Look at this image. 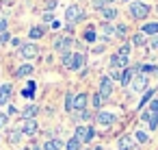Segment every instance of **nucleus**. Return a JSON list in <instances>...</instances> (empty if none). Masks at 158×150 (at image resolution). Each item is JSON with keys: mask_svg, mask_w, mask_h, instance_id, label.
Here are the masks:
<instances>
[{"mask_svg": "<svg viewBox=\"0 0 158 150\" xmlns=\"http://www.w3.org/2000/svg\"><path fill=\"white\" fill-rule=\"evenodd\" d=\"M147 13H149V7L147 5H143V2H132L130 5V15L134 20H145Z\"/></svg>", "mask_w": 158, "mask_h": 150, "instance_id": "nucleus-1", "label": "nucleus"}, {"mask_svg": "<svg viewBox=\"0 0 158 150\" xmlns=\"http://www.w3.org/2000/svg\"><path fill=\"white\" fill-rule=\"evenodd\" d=\"M93 133H95V130H93L91 126H78V128H76V135H74V137H76V139H78L80 143H89V141L93 139Z\"/></svg>", "mask_w": 158, "mask_h": 150, "instance_id": "nucleus-2", "label": "nucleus"}, {"mask_svg": "<svg viewBox=\"0 0 158 150\" xmlns=\"http://www.w3.org/2000/svg\"><path fill=\"white\" fill-rule=\"evenodd\" d=\"M65 20H67V24H72V26H74V22L82 20V11H80V7H76V5L67 7V11H65Z\"/></svg>", "mask_w": 158, "mask_h": 150, "instance_id": "nucleus-3", "label": "nucleus"}, {"mask_svg": "<svg viewBox=\"0 0 158 150\" xmlns=\"http://www.w3.org/2000/svg\"><path fill=\"white\" fill-rule=\"evenodd\" d=\"M104 100L113 94V78L110 76H102V81H100V91H98Z\"/></svg>", "mask_w": 158, "mask_h": 150, "instance_id": "nucleus-4", "label": "nucleus"}, {"mask_svg": "<svg viewBox=\"0 0 158 150\" xmlns=\"http://www.w3.org/2000/svg\"><path fill=\"white\" fill-rule=\"evenodd\" d=\"M115 120H117V117H115L113 113H108V111H98V113H95V122H98L100 126H113Z\"/></svg>", "mask_w": 158, "mask_h": 150, "instance_id": "nucleus-5", "label": "nucleus"}, {"mask_svg": "<svg viewBox=\"0 0 158 150\" xmlns=\"http://www.w3.org/2000/svg\"><path fill=\"white\" fill-rule=\"evenodd\" d=\"M24 135H28V137H35L37 135V130H39V126H37V120H24V124H22V128H20Z\"/></svg>", "mask_w": 158, "mask_h": 150, "instance_id": "nucleus-6", "label": "nucleus"}, {"mask_svg": "<svg viewBox=\"0 0 158 150\" xmlns=\"http://www.w3.org/2000/svg\"><path fill=\"white\" fill-rule=\"evenodd\" d=\"M72 46H74V39H72V37H63V39H56V44H54V48H56L59 52H63V55H67Z\"/></svg>", "mask_w": 158, "mask_h": 150, "instance_id": "nucleus-7", "label": "nucleus"}, {"mask_svg": "<svg viewBox=\"0 0 158 150\" xmlns=\"http://www.w3.org/2000/svg\"><path fill=\"white\" fill-rule=\"evenodd\" d=\"M20 52H22V57H24V59H35V57L39 55V50H37V46H35V44H22Z\"/></svg>", "mask_w": 158, "mask_h": 150, "instance_id": "nucleus-8", "label": "nucleus"}, {"mask_svg": "<svg viewBox=\"0 0 158 150\" xmlns=\"http://www.w3.org/2000/svg\"><path fill=\"white\" fill-rule=\"evenodd\" d=\"M139 70H141V65H136V68H126V70L121 72L119 83H121V85H130V81H132V76H134V72H139Z\"/></svg>", "mask_w": 158, "mask_h": 150, "instance_id": "nucleus-9", "label": "nucleus"}, {"mask_svg": "<svg viewBox=\"0 0 158 150\" xmlns=\"http://www.w3.org/2000/svg\"><path fill=\"white\" fill-rule=\"evenodd\" d=\"M147 87V76L145 74H139V76H134V81H132V91H143Z\"/></svg>", "mask_w": 158, "mask_h": 150, "instance_id": "nucleus-10", "label": "nucleus"}, {"mask_svg": "<svg viewBox=\"0 0 158 150\" xmlns=\"http://www.w3.org/2000/svg\"><path fill=\"white\" fill-rule=\"evenodd\" d=\"M87 102H89V96H87V94L74 96V111H85V109H87Z\"/></svg>", "mask_w": 158, "mask_h": 150, "instance_id": "nucleus-11", "label": "nucleus"}, {"mask_svg": "<svg viewBox=\"0 0 158 150\" xmlns=\"http://www.w3.org/2000/svg\"><path fill=\"white\" fill-rule=\"evenodd\" d=\"M37 113H39V107H37V104H28V107L22 109V117H24V120H35Z\"/></svg>", "mask_w": 158, "mask_h": 150, "instance_id": "nucleus-12", "label": "nucleus"}, {"mask_svg": "<svg viewBox=\"0 0 158 150\" xmlns=\"http://www.w3.org/2000/svg\"><path fill=\"white\" fill-rule=\"evenodd\" d=\"M22 135H24V133H22L20 128H11V130H9V135H7V139H9V143H11V146H18V143L22 141Z\"/></svg>", "mask_w": 158, "mask_h": 150, "instance_id": "nucleus-13", "label": "nucleus"}, {"mask_svg": "<svg viewBox=\"0 0 158 150\" xmlns=\"http://www.w3.org/2000/svg\"><path fill=\"white\" fill-rule=\"evenodd\" d=\"M82 65H85V55L82 52L72 55V68L69 70H82Z\"/></svg>", "mask_w": 158, "mask_h": 150, "instance_id": "nucleus-14", "label": "nucleus"}, {"mask_svg": "<svg viewBox=\"0 0 158 150\" xmlns=\"http://www.w3.org/2000/svg\"><path fill=\"white\" fill-rule=\"evenodd\" d=\"M110 65H113V68H126V65H128V57L113 55V57H110Z\"/></svg>", "mask_w": 158, "mask_h": 150, "instance_id": "nucleus-15", "label": "nucleus"}, {"mask_svg": "<svg viewBox=\"0 0 158 150\" xmlns=\"http://www.w3.org/2000/svg\"><path fill=\"white\" fill-rule=\"evenodd\" d=\"M33 72H35V68H33L31 63H26V65H20L15 74H18V78H26V76H31Z\"/></svg>", "mask_w": 158, "mask_h": 150, "instance_id": "nucleus-16", "label": "nucleus"}, {"mask_svg": "<svg viewBox=\"0 0 158 150\" xmlns=\"http://www.w3.org/2000/svg\"><path fill=\"white\" fill-rule=\"evenodd\" d=\"M11 96V85H0V104H7Z\"/></svg>", "mask_w": 158, "mask_h": 150, "instance_id": "nucleus-17", "label": "nucleus"}, {"mask_svg": "<svg viewBox=\"0 0 158 150\" xmlns=\"http://www.w3.org/2000/svg\"><path fill=\"white\" fill-rule=\"evenodd\" d=\"M100 13H102L104 20H115L117 18V9H113V7H102Z\"/></svg>", "mask_w": 158, "mask_h": 150, "instance_id": "nucleus-18", "label": "nucleus"}, {"mask_svg": "<svg viewBox=\"0 0 158 150\" xmlns=\"http://www.w3.org/2000/svg\"><path fill=\"white\" fill-rule=\"evenodd\" d=\"M141 31H143V35H158V22H147Z\"/></svg>", "mask_w": 158, "mask_h": 150, "instance_id": "nucleus-19", "label": "nucleus"}, {"mask_svg": "<svg viewBox=\"0 0 158 150\" xmlns=\"http://www.w3.org/2000/svg\"><path fill=\"white\" fill-rule=\"evenodd\" d=\"M63 146H61V141L56 139V137H52V139H48L46 143H44V150H61Z\"/></svg>", "mask_w": 158, "mask_h": 150, "instance_id": "nucleus-20", "label": "nucleus"}, {"mask_svg": "<svg viewBox=\"0 0 158 150\" xmlns=\"http://www.w3.org/2000/svg\"><path fill=\"white\" fill-rule=\"evenodd\" d=\"M44 26H33L31 31H28V35H31V39H39V37H44Z\"/></svg>", "mask_w": 158, "mask_h": 150, "instance_id": "nucleus-21", "label": "nucleus"}, {"mask_svg": "<svg viewBox=\"0 0 158 150\" xmlns=\"http://www.w3.org/2000/svg\"><path fill=\"white\" fill-rule=\"evenodd\" d=\"M80 146H82V143H80L76 137H72V139L65 143V150H80Z\"/></svg>", "mask_w": 158, "mask_h": 150, "instance_id": "nucleus-22", "label": "nucleus"}, {"mask_svg": "<svg viewBox=\"0 0 158 150\" xmlns=\"http://www.w3.org/2000/svg\"><path fill=\"white\" fill-rule=\"evenodd\" d=\"M119 150H132V139L130 137H121L119 139Z\"/></svg>", "mask_w": 158, "mask_h": 150, "instance_id": "nucleus-23", "label": "nucleus"}, {"mask_svg": "<svg viewBox=\"0 0 158 150\" xmlns=\"http://www.w3.org/2000/svg\"><path fill=\"white\" fill-rule=\"evenodd\" d=\"M147 122H149V130H156L158 128V113H152Z\"/></svg>", "mask_w": 158, "mask_h": 150, "instance_id": "nucleus-24", "label": "nucleus"}, {"mask_svg": "<svg viewBox=\"0 0 158 150\" xmlns=\"http://www.w3.org/2000/svg\"><path fill=\"white\" fill-rule=\"evenodd\" d=\"M85 42H95V31H93V26H89V29L85 31Z\"/></svg>", "mask_w": 158, "mask_h": 150, "instance_id": "nucleus-25", "label": "nucleus"}, {"mask_svg": "<svg viewBox=\"0 0 158 150\" xmlns=\"http://www.w3.org/2000/svg\"><path fill=\"white\" fill-rule=\"evenodd\" d=\"M132 44H134V46H143V44H145V35H143V33H136V35L132 37Z\"/></svg>", "mask_w": 158, "mask_h": 150, "instance_id": "nucleus-26", "label": "nucleus"}, {"mask_svg": "<svg viewBox=\"0 0 158 150\" xmlns=\"http://www.w3.org/2000/svg\"><path fill=\"white\" fill-rule=\"evenodd\" d=\"M152 96H154V89H147V91L143 94V98H141V102H139V107H143L145 102H149V100H152Z\"/></svg>", "mask_w": 158, "mask_h": 150, "instance_id": "nucleus-27", "label": "nucleus"}, {"mask_svg": "<svg viewBox=\"0 0 158 150\" xmlns=\"http://www.w3.org/2000/svg\"><path fill=\"white\" fill-rule=\"evenodd\" d=\"M65 109L67 111H74V94H67L65 96Z\"/></svg>", "mask_w": 158, "mask_h": 150, "instance_id": "nucleus-28", "label": "nucleus"}, {"mask_svg": "<svg viewBox=\"0 0 158 150\" xmlns=\"http://www.w3.org/2000/svg\"><path fill=\"white\" fill-rule=\"evenodd\" d=\"M128 33V26L126 24H119V26H115V35H119V37H123Z\"/></svg>", "mask_w": 158, "mask_h": 150, "instance_id": "nucleus-29", "label": "nucleus"}, {"mask_svg": "<svg viewBox=\"0 0 158 150\" xmlns=\"http://www.w3.org/2000/svg\"><path fill=\"white\" fill-rule=\"evenodd\" d=\"M134 137H136V141H139V143H147V135H145L143 130H136V135H134Z\"/></svg>", "mask_w": 158, "mask_h": 150, "instance_id": "nucleus-30", "label": "nucleus"}, {"mask_svg": "<svg viewBox=\"0 0 158 150\" xmlns=\"http://www.w3.org/2000/svg\"><path fill=\"white\" fill-rule=\"evenodd\" d=\"M149 113H158V100L156 98L149 100Z\"/></svg>", "mask_w": 158, "mask_h": 150, "instance_id": "nucleus-31", "label": "nucleus"}, {"mask_svg": "<svg viewBox=\"0 0 158 150\" xmlns=\"http://www.w3.org/2000/svg\"><path fill=\"white\" fill-rule=\"evenodd\" d=\"M63 65H65L67 70L72 68V55H69V52H67V55H63Z\"/></svg>", "mask_w": 158, "mask_h": 150, "instance_id": "nucleus-32", "label": "nucleus"}, {"mask_svg": "<svg viewBox=\"0 0 158 150\" xmlns=\"http://www.w3.org/2000/svg\"><path fill=\"white\" fill-rule=\"evenodd\" d=\"M128 52H130V46H128V44H123V46L119 48V52H117V55H121V57H128Z\"/></svg>", "mask_w": 158, "mask_h": 150, "instance_id": "nucleus-33", "label": "nucleus"}, {"mask_svg": "<svg viewBox=\"0 0 158 150\" xmlns=\"http://www.w3.org/2000/svg\"><path fill=\"white\" fill-rule=\"evenodd\" d=\"M93 107H95V109H100V107H102V96H100V94H95V96H93Z\"/></svg>", "mask_w": 158, "mask_h": 150, "instance_id": "nucleus-34", "label": "nucleus"}, {"mask_svg": "<svg viewBox=\"0 0 158 150\" xmlns=\"http://www.w3.org/2000/svg\"><path fill=\"white\" fill-rule=\"evenodd\" d=\"M7 122H9V115L0 113V128H5V126H7Z\"/></svg>", "mask_w": 158, "mask_h": 150, "instance_id": "nucleus-35", "label": "nucleus"}, {"mask_svg": "<svg viewBox=\"0 0 158 150\" xmlns=\"http://www.w3.org/2000/svg\"><path fill=\"white\" fill-rule=\"evenodd\" d=\"M22 96H24V98H33V96H35V89H28V87H26V89L22 91Z\"/></svg>", "mask_w": 158, "mask_h": 150, "instance_id": "nucleus-36", "label": "nucleus"}, {"mask_svg": "<svg viewBox=\"0 0 158 150\" xmlns=\"http://www.w3.org/2000/svg\"><path fill=\"white\" fill-rule=\"evenodd\" d=\"M149 46H152L154 50H158V35H154V39L149 42Z\"/></svg>", "mask_w": 158, "mask_h": 150, "instance_id": "nucleus-37", "label": "nucleus"}, {"mask_svg": "<svg viewBox=\"0 0 158 150\" xmlns=\"http://www.w3.org/2000/svg\"><path fill=\"white\" fill-rule=\"evenodd\" d=\"M7 42H9V33L5 31L2 35H0V44H7Z\"/></svg>", "mask_w": 158, "mask_h": 150, "instance_id": "nucleus-38", "label": "nucleus"}, {"mask_svg": "<svg viewBox=\"0 0 158 150\" xmlns=\"http://www.w3.org/2000/svg\"><path fill=\"white\" fill-rule=\"evenodd\" d=\"M7 31V20H0V35Z\"/></svg>", "mask_w": 158, "mask_h": 150, "instance_id": "nucleus-39", "label": "nucleus"}, {"mask_svg": "<svg viewBox=\"0 0 158 150\" xmlns=\"http://www.w3.org/2000/svg\"><path fill=\"white\" fill-rule=\"evenodd\" d=\"M44 20H46V22H54V18H52V13H50V11H48V13H44Z\"/></svg>", "mask_w": 158, "mask_h": 150, "instance_id": "nucleus-40", "label": "nucleus"}, {"mask_svg": "<svg viewBox=\"0 0 158 150\" xmlns=\"http://www.w3.org/2000/svg\"><path fill=\"white\" fill-rule=\"evenodd\" d=\"M56 7V0H48V9H54Z\"/></svg>", "mask_w": 158, "mask_h": 150, "instance_id": "nucleus-41", "label": "nucleus"}, {"mask_svg": "<svg viewBox=\"0 0 158 150\" xmlns=\"http://www.w3.org/2000/svg\"><path fill=\"white\" fill-rule=\"evenodd\" d=\"M104 2H113V0H104Z\"/></svg>", "mask_w": 158, "mask_h": 150, "instance_id": "nucleus-42", "label": "nucleus"}, {"mask_svg": "<svg viewBox=\"0 0 158 150\" xmlns=\"http://www.w3.org/2000/svg\"><path fill=\"white\" fill-rule=\"evenodd\" d=\"M93 150H102V148H93Z\"/></svg>", "mask_w": 158, "mask_h": 150, "instance_id": "nucleus-43", "label": "nucleus"}, {"mask_svg": "<svg viewBox=\"0 0 158 150\" xmlns=\"http://www.w3.org/2000/svg\"><path fill=\"white\" fill-rule=\"evenodd\" d=\"M156 11H158V9H156Z\"/></svg>", "mask_w": 158, "mask_h": 150, "instance_id": "nucleus-44", "label": "nucleus"}]
</instances>
